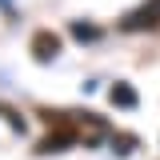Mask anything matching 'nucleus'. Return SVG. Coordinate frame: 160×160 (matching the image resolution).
Here are the masks:
<instances>
[{
  "label": "nucleus",
  "mask_w": 160,
  "mask_h": 160,
  "mask_svg": "<svg viewBox=\"0 0 160 160\" xmlns=\"http://www.w3.org/2000/svg\"><path fill=\"white\" fill-rule=\"evenodd\" d=\"M112 104H120V108H132V104H136V92H132L128 84H116V88H112Z\"/></svg>",
  "instance_id": "nucleus-3"
},
{
  "label": "nucleus",
  "mask_w": 160,
  "mask_h": 160,
  "mask_svg": "<svg viewBox=\"0 0 160 160\" xmlns=\"http://www.w3.org/2000/svg\"><path fill=\"white\" fill-rule=\"evenodd\" d=\"M72 36H76V40H96V36H100V28H92V24H80V20H76V24H72Z\"/></svg>",
  "instance_id": "nucleus-4"
},
{
  "label": "nucleus",
  "mask_w": 160,
  "mask_h": 160,
  "mask_svg": "<svg viewBox=\"0 0 160 160\" xmlns=\"http://www.w3.org/2000/svg\"><path fill=\"white\" fill-rule=\"evenodd\" d=\"M32 52H36V60H48V56L60 52V40L52 36V32H36V36H32Z\"/></svg>",
  "instance_id": "nucleus-2"
},
{
  "label": "nucleus",
  "mask_w": 160,
  "mask_h": 160,
  "mask_svg": "<svg viewBox=\"0 0 160 160\" xmlns=\"http://www.w3.org/2000/svg\"><path fill=\"white\" fill-rule=\"evenodd\" d=\"M152 24H160V0H148V4H140L136 12H128V16H124V28H128V32L152 28Z\"/></svg>",
  "instance_id": "nucleus-1"
}]
</instances>
